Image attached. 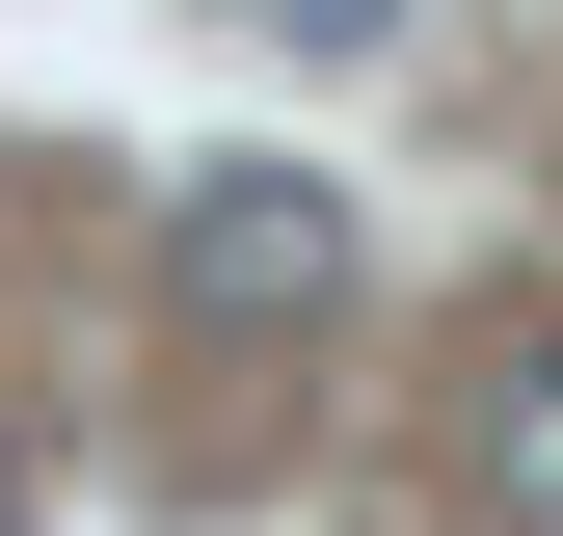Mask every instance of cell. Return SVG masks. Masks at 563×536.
<instances>
[{"mask_svg": "<svg viewBox=\"0 0 563 536\" xmlns=\"http://www.w3.org/2000/svg\"><path fill=\"white\" fill-rule=\"evenodd\" d=\"M483 510H510V536H563V295L483 349Z\"/></svg>", "mask_w": 563, "mask_h": 536, "instance_id": "7a4b0ae2", "label": "cell"}, {"mask_svg": "<svg viewBox=\"0 0 563 536\" xmlns=\"http://www.w3.org/2000/svg\"><path fill=\"white\" fill-rule=\"evenodd\" d=\"M0 536H27V429H0Z\"/></svg>", "mask_w": 563, "mask_h": 536, "instance_id": "277c9868", "label": "cell"}, {"mask_svg": "<svg viewBox=\"0 0 563 536\" xmlns=\"http://www.w3.org/2000/svg\"><path fill=\"white\" fill-rule=\"evenodd\" d=\"M242 27H268V54H376L402 0H242Z\"/></svg>", "mask_w": 563, "mask_h": 536, "instance_id": "3957f363", "label": "cell"}, {"mask_svg": "<svg viewBox=\"0 0 563 536\" xmlns=\"http://www.w3.org/2000/svg\"><path fill=\"white\" fill-rule=\"evenodd\" d=\"M162 295L216 322V349L322 322V295H349V188H322V161H188V188H162Z\"/></svg>", "mask_w": 563, "mask_h": 536, "instance_id": "6da1fadb", "label": "cell"}]
</instances>
